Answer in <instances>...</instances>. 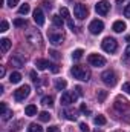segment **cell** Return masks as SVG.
<instances>
[{
    "label": "cell",
    "mask_w": 130,
    "mask_h": 132,
    "mask_svg": "<svg viewBox=\"0 0 130 132\" xmlns=\"http://www.w3.org/2000/svg\"><path fill=\"white\" fill-rule=\"evenodd\" d=\"M26 40H28V43L32 45V46H41V43H43V37H41V34L38 32L37 29H28V32H26Z\"/></svg>",
    "instance_id": "cell-2"
},
{
    "label": "cell",
    "mask_w": 130,
    "mask_h": 132,
    "mask_svg": "<svg viewBox=\"0 0 130 132\" xmlns=\"http://www.w3.org/2000/svg\"><path fill=\"white\" fill-rule=\"evenodd\" d=\"M124 15H126L127 19H130V2L126 5V8H124Z\"/></svg>",
    "instance_id": "cell-36"
},
{
    "label": "cell",
    "mask_w": 130,
    "mask_h": 132,
    "mask_svg": "<svg viewBox=\"0 0 130 132\" xmlns=\"http://www.w3.org/2000/svg\"><path fill=\"white\" fill-rule=\"evenodd\" d=\"M31 80H32L34 83H38V75H37V72H35V71L31 72Z\"/></svg>",
    "instance_id": "cell-39"
},
{
    "label": "cell",
    "mask_w": 130,
    "mask_h": 132,
    "mask_svg": "<svg viewBox=\"0 0 130 132\" xmlns=\"http://www.w3.org/2000/svg\"><path fill=\"white\" fill-rule=\"evenodd\" d=\"M51 62L49 60H44V59H38V60H35V66H37V69H40V71H44V69H48V68H51Z\"/></svg>",
    "instance_id": "cell-15"
},
{
    "label": "cell",
    "mask_w": 130,
    "mask_h": 132,
    "mask_svg": "<svg viewBox=\"0 0 130 132\" xmlns=\"http://www.w3.org/2000/svg\"><path fill=\"white\" fill-rule=\"evenodd\" d=\"M63 40H64V34L63 32H57L55 29H51V31H49V42H51L54 46L61 45Z\"/></svg>",
    "instance_id": "cell-7"
},
{
    "label": "cell",
    "mask_w": 130,
    "mask_h": 132,
    "mask_svg": "<svg viewBox=\"0 0 130 132\" xmlns=\"http://www.w3.org/2000/svg\"><path fill=\"white\" fill-rule=\"evenodd\" d=\"M95 132H101V131H98V129H97V131H95Z\"/></svg>",
    "instance_id": "cell-50"
},
{
    "label": "cell",
    "mask_w": 130,
    "mask_h": 132,
    "mask_svg": "<svg viewBox=\"0 0 130 132\" xmlns=\"http://www.w3.org/2000/svg\"><path fill=\"white\" fill-rule=\"evenodd\" d=\"M29 92H31V88H29L28 85H23V86H20L17 91H14V98L17 100V101H23L25 98H28Z\"/></svg>",
    "instance_id": "cell-6"
},
{
    "label": "cell",
    "mask_w": 130,
    "mask_h": 132,
    "mask_svg": "<svg viewBox=\"0 0 130 132\" xmlns=\"http://www.w3.org/2000/svg\"><path fill=\"white\" fill-rule=\"evenodd\" d=\"M3 75H5V68L2 66V68H0V77H3Z\"/></svg>",
    "instance_id": "cell-47"
},
{
    "label": "cell",
    "mask_w": 130,
    "mask_h": 132,
    "mask_svg": "<svg viewBox=\"0 0 130 132\" xmlns=\"http://www.w3.org/2000/svg\"><path fill=\"white\" fill-rule=\"evenodd\" d=\"M61 115H64L67 120H72V121L77 120V114H75V111H72V109H64Z\"/></svg>",
    "instance_id": "cell-20"
},
{
    "label": "cell",
    "mask_w": 130,
    "mask_h": 132,
    "mask_svg": "<svg viewBox=\"0 0 130 132\" xmlns=\"http://www.w3.org/2000/svg\"><path fill=\"white\" fill-rule=\"evenodd\" d=\"M6 111H8V108H6V103H5V101H2V103H0V115H3Z\"/></svg>",
    "instance_id": "cell-35"
},
{
    "label": "cell",
    "mask_w": 130,
    "mask_h": 132,
    "mask_svg": "<svg viewBox=\"0 0 130 132\" xmlns=\"http://www.w3.org/2000/svg\"><path fill=\"white\" fill-rule=\"evenodd\" d=\"M115 108L118 111H127V109H130V103L126 98H123V97H116V100H115Z\"/></svg>",
    "instance_id": "cell-12"
},
{
    "label": "cell",
    "mask_w": 130,
    "mask_h": 132,
    "mask_svg": "<svg viewBox=\"0 0 130 132\" xmlns=\"http://www.w3.org/2000/svg\"><path fill=\"white\" fill-rule=\"evenodd\" d=\"M101 80H103V83L107 85V86H115L118 78H116V74H115L113 71H106V72H103Z\"/></svg>",
    "instance_id": "cell-5"
},
{
    "label": "cell",
    "mask_w": 130,
    "mask_h": 132,
    "mask_svg": "<svg viewBox=\"0 0 130 132\" xmlns=\"http://www.w3.org/2000/svg\"><path fill=\"white\" fill-rule=\"evenodd\" d=\"M12 115H14V114H12V111H6V112L3 114V117H2V120H3V121H8V120H9V118H11Z\"/></svg>",
    "instance_id": "cell-32"
},
{
    "label": "cell",
    "mask_w": 130,
    "mask_h": 132,
    "mask_svg": "<svg viewBox=\"0 0 130 132\" xmlns=\"http://www.w3.org/2000/svg\"><path fill=\"white\" fill-rule=\"evenodd\" d=\"M123 2H126V0H116V3H119V5H121Z\"/></svg>",
    "instance_id": "cell-48"
},
{
    "label": "cell",
    "mask_w": 130,
    "mask_h": 132,
    "mask_svg": "<svg viewBox=\"0 0 130 132\" xmlns=\"http://www.w3.org/2000/svg\"><path fill=\"white\" fill-rule=\"evenodd\" d=\"M28 132H43V128L37 123H31L29 128H28Z\"/></svg>",
    "instance_id": "cell-26"
},
{
    "label": "cell",
    "mask_w": 130,
    "mask_h": 132,
    "mask_svg": "<svg viewBox=\"0 0 130 132\" xmlns=\"http://www.w3.org/2000/svg\"><path fill=\"white\" fill-rule=\"evenodd\" d=\"M60 15H61L63 19H64L67 23H69V28H70V29L73 31V29H75V25H73V22H72V19H70L69 9H67V8H64V6H63V8H60Z\"/></svg>",
    "instance_id": "cell-13"
},
{
    "label": "cell",
    "mask_w": 130,
    "mask_h": 132,
    "mask_svg": "<svg viewBox=\"0 0 130 132\" xmlns=\"http://www.w3.org/2000/svg\"><path fill=\"white\" fill-rule=\"evenodd\" d=\"M103 29H104V23H103L101 20H98V19L97 20H92L90 25H89V31L92 34H95V35H98Z\"/></svg>",
    "instance_id": "cell-11"
},
{
    "label": "cell",
    "mask_w": 130,
    "mask_h": 132,
    "mask_svg": "<svg viewBox=\"0 0 130 132\" xmlns=\"http://www.w3.org/2000/svg\"><path fill=\"white\" fill-rule=\"evenodd\" d=\"M94 121H95V125H97V126H104V125L107 123V120H106V117H104V115H97V117L94 118Z\"/></svg>",
    "instance_id": "cell-24"
},
{
    "label": "cell",
    "mask_w": 130,
    "mask_h": 132,
    "mask_svg": "<svg viewBox=\"0 0 130 132\" xmlns=\"http://www.w3.org/2000/svg\"><path fill=\"white\" fill-rule=\"evenodd\" d=\"M17 3H18V0H8V6H9V8L17 6Z\"/></svg>",
    "instance_id": "cell-41"
},
{
    "label": "cell",
    "mask_w": 130,
    "mask_h": 132,
    "mask_svg": "<svg viewBox=\"0 0 130 132\" xmlns=\"http://www.w3.org/2000/svg\"><path fill=\"white\" fill-rule=\"evenodd\" d=\"M51 71H52V72H55V74H57V72H58V71H60V68H58V66H57V65H51Z\"/></svg>",
    "instance_id": "cell-43"
},
{
    "label": "cell",
    "mask_w": 130,
    "mask_h": 132,
    "mask_svg": "<svg viewBox=\"0 0 130 132\" xmlns=\"http://www.w3.org/2000/svg\"><path fill=\"white\" fill-rule=\"evenodd\" d=\"M126 57H130V45L126 48Z\"/></svg>",
    "instance_id": "cell-46"
},
{
    "label": "cell",
    "mask_w": 130,
    "mask_h": 132,
    "mask_svg": "<svg viewBox=\"0 0 130 132\" xmlns=\"http://www.w3.org/2000/svg\"><path fill=\"white\" fill-rule=\"evenodd\" d=\"M34 22H35L38 26L44 25V14H43V11H41L40 8H37V9L34 11Z\"/></svg>",
    "instance_id": "cell-14"
},
{
    "label": "cell",
    "mask_w": 130,
    "mask_h": 132,
    "mask_svg": "<svg viewBox=\"0 0 130 132\" xmlns=\"http://www.w3.org/2000/svg\"><path fill=\"white\" fill-rule=\"evenodd\" d=\"M75 91H77V94H78V95H83V89H81L80 86H77V88H75Z\"/></svg>",
    "instance_id": "cell-45"
},
{
    "label": "cell",
    "mask_w": 130,
    "mask_h": 132,
    "mask_svg": "<svg viewBox=\"0 0 130 132\" xmlns=\"http://www.w3.org/2000/svg\"><path fill=\"white\" fill-rule=\"evenodd\" d=\"M0 31H2V32H6V31H8V22H6V20H2V23H0Z\"/></svg>",
    "instance_id": "cell-33"
},
{
    "label": "cell",
    "mask_w": 130,
    "mask_h": 132,
    "mask_svg": "<svg viewBox=\"0 0 130 132\" xmlns=\"http://www.w3.org/2000/svg\"><path fill=\"white\" fill-rule=\"evenodd\" d=\"M97 97H98V101H99V103H103V101L106 100V97H107V91H98Z\"/></svg>",
    "instance_id": "cell-31"
},
{
    "label": "cell",
    "mask_w": 130,
    "mask_h": 132,
    "mask_svg": "<svg viewBox=\"0 0 130 132\" xmlns=\"http://www.w3.org/2000/svg\"><path fill=\"white\" fill-rule=\"evenodd\" d=\"M109 9H110V3L107 0H101V2H98L97 5H95V11L99 15H106L109 12Z\"/></svg>",
    "instance_id": "cell-10"
},
{
    "label": "cell",
    "mask_w": 130,
    "mask_h": 132,
    "mask_svg": "<svg viewBox=\"0 0 130 132\" xmlns=\"http://www.w3.org/2000/svg\"><path fill=\"white\" fill-rule=\"evenodd\" d=\"M14 25H15L17 28H25L28 23H26V20H23V19H15V20H14Z\"/></svg>",
    "instance_id": "cell-30"
},
{
    "label": "cell",
    "mask_w": 130,
    "mask_h": 132,
    "mask_svg": "<svg viewBox=\"0 0 130 132\" xmlns=\"http://www.w3.org/2000/svg\"><path fill=\"white\" fill-rule=\"evenodd\" d=\"M52 22H54V25H55L57 28H63V25H64V19H63L60 14L52 15Z\"/></svg>",
    "instance_id": "cell-18"
},
{
    "label": "cell",
    "mask_w": 130,
    "mask_h": 132,
    "mask_svg": "<svg viewBox=\"0 0 130 132\" xmlns=\"http://www.w3.org/2000/svg\"><path fill=\"white\" fill-rule=\"evenodd\" d=\"M87 60L92 66H97V68H101V66L106 65V59L103 55H99V54H90L87 57Z\"/></svg>",
    "instance_id": "cell-8"
},
{
    "label": "cell",
    "mask_w": 130,
    "mask_h": 132,
    "mask_svg": "<svg viewBox=\"0 0 130 132\" xmlns=\"http://www.w3.org/2000/svg\"><path fill=\"white\" fill-rule=\"evenodd\" d=\"M57 131H58L57 126H49V128H48V132H57Z\"/></svg>",
    "instance_id": "cell-44"
},
{
    "label": "cell",
    "mask_w": 130,
    "mask_h": 132,
    "mask_svg": "<svg viewBox=\"0 0 130 132\" xmlns=\"http://www.w3.org/2000/svg\"><path fill=\"white\" fill-rule=\"evenodd\" d=\"M49 54H51V57H52V59H55V60H58V59L61 57V55H60V52H58V51H55V49L49 51Z\"/></svg>",
    "instance_id": "cell-34"
},
{
    "label": "cell",
    "mask_w": 130,
    "mask_h": 132,
    "mask_svg": "<svg viewBox=\"0 0 130 132\" xmlns=\"http://www.w3.org/2000/svg\"><path fill=\"white\" fill-rule=\"evenodd\" d=\"M29 9H31V6H29L28 3H23V5L18 8V14H22V15H26V14L29 12Z\"/></svg>",
    "instance_id": "cell-27"
},
{
    "label": "cell",
    "mask_w": 130,
    "mask_h": 132,
    "mask_svg": "<svg viewBox=\"0 0 130 132\" xmlns=\"http://www.w3.org/2000/svg\"><path fill=\"white\" fill-rule=\"evenodd\" d=\"M83 54H84L83 49H75V51L72 52V59H73V60H80V59L83 57Z\"/></svg>",
    "instance_id": "cell-29"
},
{
    "label": "cell",
    "mask_w": 130,
    "mask_h": 132,
    "mask_svg": "<svg viewBox=\"0 0 130 132\" xmlns=\"http://www.w3.org/2000/svg\"><path fill=\"white\" fill-rule=\"evenodd\" d=\"M0 46H2V52H6L11 48V40L9 38H2L0 40Z\"/></svg>",
    "instance_id": "cell-21"
},
{
    "label": "cell",
    "mask_w": 130,
    "mask_h": 132,
    "mask_svg": "<svg viewBox=\"0 0 130 132\" xmlns=\"http://www.w3.org/2000/svg\"><path fill=\"white\" fill-rule=\"evenodd\" d=\"M70 74H72L75 78H78V80H83V81H87V80L90 78V69H89V68H86V66H83V65H75V66H72V69H70Z\"/></svg>",
    "instance_id": "cell-1"
},
{
    "label": "cell",
    "mask_w": 130,
    "mask_h": 132,
    "mask_svg": "<svg viewBox=\"0 0 130 132\" xmlns=\"http://www.w3.org/2000/svg\"><path fill=\"white\" fill-rule=\"evenodd\" d=\"M66 86H67V81L63 80V78H58V80L55 81V89H57V91H64Z\"/></svg>",
    "instance_id": "cell-23"
},
{
    "label": "cell",
    "mask_w": 130,
    "mask_h": 132,
    "mask_svg": "<svg viewBox=\"0 0 130 132\" xmlns=\"http://www.w3.org/2000/svg\"><path fill=\"white\" fill-rule=\"evenodd\" d=\"M9 65L15 66V68H23V59L18 57V55H12V57L9 59Z\"/></svg>",
    "instance_id": "cell-16"
},
{
    "label": "cell",
    "mask_w": 130,
    "mask_h": 132,
    "mask_svg": "<svg viewBox=\"0 0 130 132\" xmlns=\"http://www.w3.org/2000/svg\"><path fill=\"white\" fill-rule=\"evenodd\" d=\"M126 40H127V42H130V35H127V37H126Z\"/></svg>",
    "instance_id": "cell-49"
},
{
    "label": "cell",
    "mask_w": 130,
    "mask_h": 132,
    "mask_svg": "<svg viewBox=\"0 0 130 132\" xmlns=\"http://www.w3.org/2000/svg\"><path fill=\"white\" fill-rule=\"evenodd\" d=\"M77 97H78L77 92L66 91V92H63V95H61V104H63V106H69V104H72V103L77 100Z\"/></svg>",
    "instance_id": "cell-9"
},
{
    "label": "cell",
    "mask_w": 130,
    "mask_h": 132,
    "mask_svg": "<svg viewBox=\"0 0 130 132\" xmlns=\"http://www.w3.org/2000/svg\"><path fill=\"white\" fill-rule=\"evenodd\" d=\"M101 46H103V49H104L106 52H109V54H113V52L118 49V43H116V40L112 38V37H106V38L103 40Z\"/></svg>",
    "instance_id": "cell-3"
},
{
    "label": "cell",
    "mask_w": 130,
    "mask_h": 132,
    "mask_svg": "<svg viewBox=\"0 0 130 132\" xmlns=\"http://www.w3.org/2000/svg\"><path fill=\"white\" fill-rule=\"evenodd\" d=\"M41 5H43V6H44L46 9H51V8H52V3H51V2H46V0H44V2L41 3Z\"/></svg>",
    "instance_id": "cell-42"
},
{
    "label": "cell",
    "mask_w": 130,
    "mask_h": 132,
    "mask_svg": "<svg viewBox=\"0 0 130 132\" xmlns=\"http://www.w3.org/2000/svg\"><path fill=\"white\" fill-rule=\"evenodd\" d=\"M80 129L83 132H89V126H87L86 123H80Z\"/></svg>",
    "instance_id": "cell-40"
},
{
    "label": "cell",
    "mask_w": 130,
    "mask_h": 132,
    "mask_svg": "<svg viewBox=\"0 0 130 132\" xmlns=\"http://www.w3.org/2000/svg\"><path fill=\"white\" fill-rule=\"evenodd\" d=\"M123 91H124V92H127V94L130 95V81H127V83H124V85H123Z\"/></svg>",
    "instance_id": "cell-38"
},
{
    "label": "cell",
    "mask_w": 130,
    "mask_h": 132,
    "mask_svg": "<svg viewBox=\"0 0 130 132\" xmlns=\"http://www.w3.org/2000/svg\"><path fill=\"white\" fill-rule=\"evenodd\" d=\"M87 14H89V9H87L86 5H83V3L73 5V15H75L78 20H84V19L87 17Z\"/></svg>",
    "instance_id": "cell-4"
},
{
    "label": "cell",
    "mask_w": 130,
    "mask_h": 132,
    "mask_svg": "<svg viewBox=\"0 0 130 132\" xmlns=\"http://www.w3.org/2000/svg\"><path fill=\"white\" fill-rule=\"evenodd\" d=\"M41 104L52 108V106H54V98H52L51 95H46V97H43V98H41Z\"/></svg>",
    "instance_id": "cell-25"
},
{
    "label": "cell",
    "mask_w": 130,
    "mask_h": 132,
    "mask_svg": "<svg viewBox=\"0 0 130 132\" xmlns=\"http://www.w3.org/2000/svg\"><path fill=\"white\" fill-rule=\"evenodd\" d=\"M25 114H26L28 117L37 115V106H35V104H28V106L25 108Z\"/></svg>",
    "instance_id": "cell-19"
},
{
    "label": "cell",
    "mask_w": 130,
    "mask_h": 132,
    "mask_svg": "<svg viewBox=\"0 0 130 132\" xmlns=\"http://www.w3.org/2000/svg\"><path fill=\"white\" fill-rule=\"evenodd\" d=\"M126 28H127V25H126L123 20H116V22L113 23V31H115V32H123Z\"/></svg>",
    "instance_id": "cell-17"
},
{
    "label": "cell",
    "mask_w": 130,
    "mask_h": 132,
    "mask_svg": "<svg viewBox=\"0 0 130 132\" xmlns=\"http://www.w3.org/2000/svg\"><path fill=\"white\" fill-rule=\"evenodd\" d=\"M38 118H40V121H44V123H46V121H49V120H51V114H49V112H46V111H43V112H40V114H38Z\"/></svg>",
    "instance_id": "cell-28"
},
{
    "label": "cell",
    "mask_w": 130,
    "mask_h": 132,
    "mask_svg": "<svg viewBox=\"0 0 130 132\" xmlns=\"http://www.w3.org/2000/svg\"><path fill=\"white\" fill-rule=\"evenodd\" d=\"M20 80H22V74L20 72H11V75H9V81L11 83H20Z\"/></svg>",
    "instance_id": "cell-22"
},
{
    "label": "cell",
    "mask_w": 130,
    "mask_h": 132,
    "mask_svg": "<svg viewBox=\"0 0 130 132\" xmlns=\"http://www.w3.org/2000/svg\"><path fill=\"white\" fill-rule=\"evenodd\" d=\"M80 111H81L83 114H90V111H89V108H87V106H86L84 103H83V104L80 106Z\"/></svg>",
    "instance_id": "cell-37"
}]
</instances>
